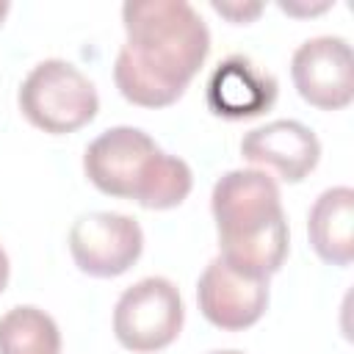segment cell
<instances>
[{
	"mask_svg": "<svg viewBox=\"0 0 354 354\" xmlns=\"http://www.w3.org/2000/svg\"><path fill=\"white\" fill-rule=\"evenodd\" d=\"M124 44L113 64L119 94L141 108L177 102L210 53V30L185 0H127Z\"/></svg>",
	"mask_w": 354,
	"mask_h": 354,
	"instance_id": "obj_1",
	"label": "cell"
},
{
	"mask_svg": "<svg viewBox=\"0 0 354 354\" xmlns=\"http://www.w3.org/2000/svg\"><path fill=\"white\" fill-rule=\"evenodd\" d=\"M218 232V257L249 274L268 279L288 257V218L279 185L266 169H232L221 174L210 194Z\"/></svg>",
	"mask_w": 354,
	"mask_h": 354,
	"instance_id": "obj_2",
	"label": "cell"
},
{
	"mask_svg": "<svg viewBox=\"0 0 354 354\" xmlns=\"http://www.w3.org/2000/svg\"><path fill=\"white\" fill-rule=\"evenodd\" d=\"M88 183L116 199H133L147 210L177 207L194 185L191 166L163 152L144 130L119 124L100 133L83 152Z\"/></svg>",
	"mask_w": 354,
	"mask_h": 354,
	"instance_id": "obj_3",
	"label": "cell"
},
{
	"mask_svg": "<svg viewBox=\"0 0 354 354\" xmlns=\"http://www.w3.org/2000/svg\"><path fill=\"white\" fill-rule=\"evenodd\" d=\"M17 102L22 116L50 136L75 133L100 111L94 83L64 58H47L36 64L22 80Z\"/></svg>",
	"mask_w": 354,
	"mask_h": 354,
	"instance_id": "obj_4",
	"label": "cell"
},
{
	"mask_svg": "<svg viewBox=\"0 0 354 354\" xmlns=\"http://www.w3.org/2000/svg\"><path fill=\"white\" fill-rule=\"evenodd\" d=\"M183 296L166 277H144L130 285L113 307V335L136 354L160 351L183 329Z\"/></svg>",
	"mask_w": 354,
	"mask_h": 354,
	"instance_id": "obj_5",
	"label": "cell"
},
{
	"mask_svg": "<svg viewBox=\"0 0 354 354\" xmlns=\"http://www.w3.org/2000/svg\"><path fill=\"white\" fill-rule=\"evenodd\" d=\"M144 249L141 224L133 216L94 210L75 218L69 230V254L75 266L97 279L124 274Z\"/></svg>",
	"mask_w": 354,
	"mask_h": 354,
	"instance_id": "obj_6",
	"label": "cell"
},
{
	"mask_svg": "<svg viewBox=\"0 0 354 354\" xmlns=\"http://www.w3.org/2000/svg\"><path fill=\"white\" fill-rule=\"evenodd\" d=\"M290 77L304 102L321 111H340L354 100V58L343 36H315L296 47Z\"/></svg>",
	"mask_w": 354,
	"mask_h": 354,
	"instance_id": "obj_7",
	"label": "cell"
},
{
	"mask_svg": "<svg viewBox=\"0 0 354 354\" xmlns=\"http://www.w3.org/2000/svg\"><path fill=\"white\" fill-rule=\"evenodd\" d=\"M196 304L218 329H249L268 307V279L249 277L227 266L221 257H213L196 282Z\"/></svg>",
	"mask_w": 354,
	"mask_h": 354,
	"instance_id": "obj_8",
	"label": "cell"
},
{
	"mask_svg": "<svg viewBox=\"0 0 354 354\" xmlns=\"http://www.w3.org/2000/svg\"><path fill=\"white\" fill-rule=\"evenodd\" d=\"M241 155L274 169L285 183H301L321 160V141L296 119H274L241 138Z\"/></svg>",
	"mask_w": 354,
	"mask_h": 354,
	"instance_id": "obj_9",
	"label": "cell"
},
{
	"mask_svg": "<svg viewBox=\"0 0 354 354\" xmlns=\"http://www.w3.org/2000/svg\"><path fill=\"white\" fill-rule=\"evenodd\" d=\"M277 100L274 75L263 72L246 55L224 58L207 80V105L227 119H249L268 111Z\"/></svg>",
	"mask_w": 354,
	"mask_h": 354,
	"instance_id": "obj_10",
	"label": "cell"
},
{
	"mask_svg": "<svg viewBox=\"0 0 354 354\" xmlns=\"http://www.w3.org/2000/svg\"><path fill=\"white\" fill-rule=\"evenodd\" d=\"M307 238L324 263L348 266L354 260V191L348 185L318 194L307 213Z\"/></svg>",
	"mask_w": 354,
	"mask_h": 354,
	"instance_id": "obj_11",
	"label": "cell"
},
{
	"mask_svg": "<svg viewBox=\"0 0 354 354\" xmlns=\"http://www.w3.org/2000/svg\"><path fill=\"white\" fill-rule=\"evenodd\" d=\"M0 354H61L58 324L33 304L0 315Z\"/></svg>",
	"mask_w": 354,
	"mask_h": 354,
	"instance_id": "obj_12",
	"label": "cell"
},
{
	"mask_svg": "<svg viewBox=\"0 0 354 354\" xmlns=\"http://www.w3.org/2000/svg\"><path fill=\"white\" fill-rule=\"evenodd\" d=\"M210 8L221 17H227L232 25H246L252 22L254 17H260L263 11V3H241V0H232V3H218V0H210Z\"/></svg>",
	"mask_w": 354,
	"mask_h": 354,
	"instance_id": "obj_13",
	"label": "cell"
},
{
	"mask_svg": "<svg viewBox=\"0 0 354 354\" xmlns=\"http://www.w3.org/2000/svg\"><path fill=\"white\" fill-rule=\"evenodd\" d=\"M332 3H318V6H293V3H279V8L282 11H288V14H321V11H326Z\"/></svg>",
	"mask_w": 354,
	"mask_h": 354,
	"instance_id": "obj_14",
	"label": "cell"
},
{
	"mask_svg": "<svg viewBox=\"0 0 354 354\" xmlns=\"http://www.w3.org/2000/svg\"><path fill=\"white\" fill-rule=\"evenodd\" d=\"M8 274H11L8 254H6V249L0 246V293H3V290H6V285H8Z\"/></svg>",
	"mask_w": 354,
	"mask_h": 354,
	"instance_id": "obj_15",
	"label": "cell"
},
{
	"mask_svg": "<svg viewBox=\"0 0 354 354\" xmlns=\"http://www.w3.org/2000/svg\"><path fill=\"white\" fill-rule=\"evenodd\" d=\"M8 0H0V25H3V19H6V14H8Z\"/></svg>",
	"mask_w": 354,
	"mask_h": 354,
	"instance_id": "obj_16",
	"label": "cell"
},
{
	"mask_svg": "<svg viewBox=\"0 0 354 354\" xmlns=\"http://www.w3.org/2000/svg\"><path fill=\"white\" fill-rule=\"evenodd\" d=\"M210 354H243V351H232V348H224V351H210Z\"/></svg>",
	"mask_w": 354,
	"mask_h": 354,
	"instance_id": "obj_17",
	"label": "cell"
}]
</instances>
